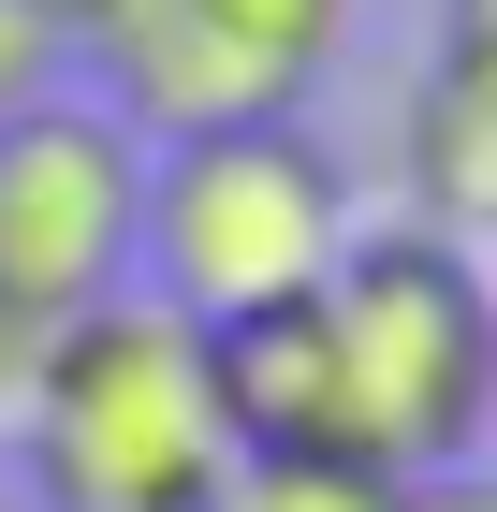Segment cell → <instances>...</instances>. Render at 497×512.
Segmentation results:
<instances>
[{"mask_svg": "<svg viewBox=\"0 0 497 512\" xmlns=\"http://www.w3.org/2000/svg\"><path fill=\"white\" fill-rule=\"evenodd\" d=\"M234 469L205 337L147 293L59 322L30 381L0 395V498L15 512H205Z\"/></svg>", "mask_w": 497, "mask_h": 512, "instance_id": "1", "label": "cell"}, {"mask_svg": "<svg viewBox=\"0 0 497 512\" xmlns=\"http://www.w3.org/2000/svg\"><path fill=\"white\" fill-rule=\"evenodd\" d=\"M307 308H322L337 454L351 469H381V483L483 469V425H497V293H483V249L468 235L366 220Z\"/></svg>", "mask_w": 497, "mask_h": 512, "instance_id": "2", "label": "cell"}, {"mask_svg": "<svg viewBox=\"0 0 497 512\" xmlns=\"http://www.w3.org/2000/svg\"><path fill=\"white\" fill-rule=\"evenodd\" d=\"M366 235L351 205V161L322 147L307 118H220V132H176L147 147V205H132V293L176 308L191 337L220 322H264L307 308L337 249Z\"/></svg>", "mask_w": 497, "mask_h": 512, "instance_id": "3", "label": "cell"}, {"mask_svg": "<svg viewBox=\"0 0 497 512\" xmlns=\"http://www.w3.org/2000/svg\"><path fill=\"white\" fill-rule=\"evenodd\" d=\"M366 0H103L74 44V88L103 103L132 147L220 118H307V88L351 59Z\"/></svg>", "mask_w": 497, "mask_h": 512, "instance_id": "4", "label": "cell"}, {"mask_svg": "<svg viewBox=\"0 0 497 512\" xmlns=\"http://www.w3.org/2000/svg\"><path fill=\"white\" fill-rule=\"evenodd\" d=\"M132 205H147V147L88 88H44L30 118H0V337H59V322L117 308Z\"/></svg>", "mask_w": 497, "mask_h": 512, "instance_id": "5", "label": "cell"}, {"mask_svg": "<svg viewBox=\"0 0 497 512\" xmlns=\"http://www.w3.org/2000/svg\"><path fill=\"white\" fill-rule=\"evenodd\" d=\"M395 220L483 249L497 220V0H439V44L395 118Z\"/></svg>", "mask_w": 497, "mask_h": 512, "instance_id": "6", "label": "cell"}, {"mask_svg": "<svg viewBox=\"0 0 497 512\" xmlns=\"http://www.w3.org/2000/svg\"><path fill=\"white\" fill-rule=\"evenodd\" d=\"M205 512H395V483L351 454H234Z\"/></svg>", "mask_w": 497, "mask_h": 512, "instance_id": "7", "label": "cell"}, {"mask_svg": "<svg viewBox=\"0 0 497 512\" xmlns=\"http://www.w3.org/2000/svg\"><path fill=\"white\" fill-rule=\"evenodd\" d=\"M44 88H74V44L44 30L30 0H0V118H30Z\"/></svg>", "mask_w": 497, "mask_h": 512, "instance_id": "8", "label": "cell"}, {"mask_svg": "<svg viewBox=\"0 0 497 512\" xmlns=\"http://www.w3.org/2000/svg\"><path fill=\"white\" fill-rule=\"evenodd\" d=\"M395 512H497V483L483 469H424V483H395Z\"/></svg>", "mask_w": 497, "mask_h": 512, "instance_id": "9", "label": "cell"}, {"mask_svg": "<svg viewBox=\"0 0 497 512\" xmlns=\"http://www.w3.org/2000/svg\"><path fill=\"white\" fill-rule=\"evenodd\" d=\"M30 15H44L59 44H88V15H103V0H30Z\"/></svg>", "mask_w": 497, "mask_h": 512, "instance_id": "10", "label": "cell"}, {"mask_svg": "<svg viewBox=\"0 0 497 512\" xmlns=\"http://www.w3.org/2000/svg\"><path fill=\"white\" fill-rule=\"evenodd\" d=\"M0 512H15V498H0Z\"/></svg>", "mask_w": 497, "mask_h": 512, "instance_id": "11", "label": "cell"}]
</instances>
